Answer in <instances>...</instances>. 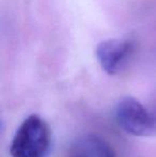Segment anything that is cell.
Here are the masks:
<instances>
[{
	"label": "cell",
	"mask_w": 156,
	"mask_h": 157,
	"mask_svg": "<svg viewBox=\"0 0 156 157\" xmlns=\"http://www.w3.org/2000/svg\"><path fill=\"white\" fill-rule=\"evenodd\" d=\"M50 147V130L36 114L24 120L11 142L12 157H46Z\"/></svg>",
	"instance_id": "cell-1"
},
{
	"label": "cell",
	"mask_w": 156,
	"mask_h": 157,
	"mask_svg": "<svg viewBox=\"0 0 156 157\" xmlns=\"http://www.w3.org/2000/svg\"><path fill=\"white\" fill-rule=\"evenodd\" d=\"M115 116L120 127L131 136L152 137L156 135V114L135 97H122L116 105Z\"/></svg>",
	"instance_id": "cell-2"
},
{
	"label": "cell",
	"mask_w": 156,
	"mask_h": 157,
	"mask_svg": "<svg viewBox=\"0 0 156 157\" xmlns=\"http://www.w3.org/2000/svg\"><path fill=\"white\" fill-rule=\"evenodd\" d=\"M134 50V43L131 40L109 39L102 41L95 49L100 65L109 75L120 72L123 65Z\"/></svg>",
	"instance_id": "cell-3"
},
{
	"label": "cell",
	"mask_w": 156,
	"mask_h": 157,
	"mask_svg": "<svg viewBox=\"0 0 156 157\" xmlns=\"http://www.w3.org/2000/svg\"><path fill=\"white\" fill-rule=\"evenodd\" d=\"M87 151L92 157H118L115 150L104 139L91 135L86 139L85 142Z\"/></svg>",
	"instance_id": "cell-4"
},
{
	"label": "cell",
	"mask_w": 156,
	"mask_h": 157,
	"mask_svg": "<svg viewBox=\"0 0 156 157\" xmlns=\"http://www.w3.org/2000/svg\"><path fill=\"white\" fill-rule=\"evenodd\" d=\"M69 157H90V156H88L87 154H85L81 151H77V152H75V153L72 154V155H70Z\"/></svg>",
	"instance_id": "cell-5"
}]
</instances>
